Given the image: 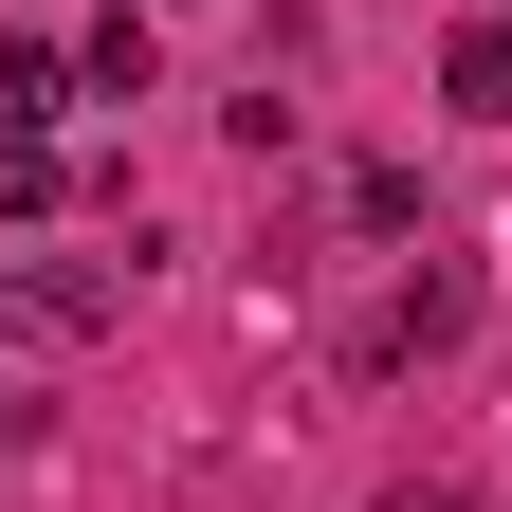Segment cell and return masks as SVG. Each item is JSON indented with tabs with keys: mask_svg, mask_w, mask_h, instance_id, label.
I'll use <instances>...</instances> for the list:
<instances>
[{
	"mask_svg": "<svg viewBox=\"0 0 512 512\" xmlns=\"http://www.w3.org/2000/svg\"><path fill=\"white\" fill-rule=\"evenodd\" d=\"M439 110H512V19H458V37H439Z\"/></svg>",
	"mask_w": 512,
	"mask_h": 512,
	"instance_id": "5",
	"label": "cell"
},
{
	"mask_svg": "<svg viewBox=\"0 0 512 512\" xmlns=\"http://www.w3.org/2000/svg\"><path fill=\"white\" fill-rule=\"evenodd\" d=\"M55 202H74V165H55V147H0V220H55Z\"/></svg>",
	"mask_w": 512,
	"mask_h": 512,
	"instance_id": "6",
	"label": "cell"
},
{
	"mask_svg": "<svg viewBox=\"0 0 512 512\" xmlns=\"http://www.w3.org/2000/svg\"><path fill=\"white\" fill-rule=\"evenodd\" d=\"M74 74H92L110 110H147V74H165V37H147V0H110V19L74 37Z\"/></svg>",
	"mask_w": 512,
	"mask_h": 512,
	"instance_id": "4",
	"label": "cell"
},
{
	"mask_svg": "<svg viewBox=\"0 0 512 512\" xmlns=\"http://www.w3.org/2000/svg\"><path fill=\"white\" fill-rule=\"evenodd\" d=\"M92 74H74V55H55V37H0V147H55V110H74Z\"/></svg>",
	"mask_w": 512,
	"mask_h": 512,
	"instance_id": "3",
	"label": "cell"
},
{
	"mask_svg": "<svg viewBox=\"0 0 512 512\" xmlns=\"http://www.w3.org/2000/svg\"><path fill=\"white\" fill-rule=\"evenodd\" d=\"M110 311H128L110 256H0V330H19V348H92Z\"/></svg>",
	"mask_w": 512,
	"mask_h": 512,
	"instance_id": "1",
	"label": "cell"
},
{
	"mask_svg": "<svg viewBox=\"0 0 512 512\" xmlns=\"http://www.w3.org/2000/svg\"><path fill=\"white\" fill-rule=\"evenodd\" d=\"M458 330H476V256H421V275L366 311V366H439Z\"/></svg>",
	"mask_w": 512,
	"mask_h": 512,
	"instance_id": "2",
	"label": "cell"
},
{
	"mask_svg": "<svg viewBox=\"0 0 512 512\" xmlns=\"http://www.w3.org/2000/svg\"><path fill=\"white\" fill-rule=\"evenodd\" d=\"M384 512H494L476 476H384Z\"/></svg>",
	"mask_w": 512,
	"mask_h": 512,
	"instance_id": "7",
	"label": "cell"
}]
</instances>
